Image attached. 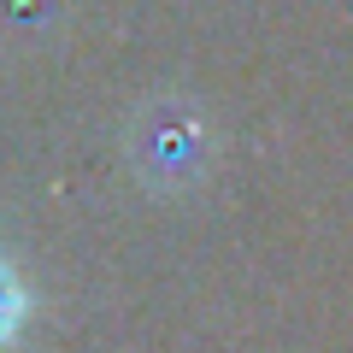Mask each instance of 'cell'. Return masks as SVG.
<instances>
[{"label":"cell","mask_w":353,"mask_h":353,"mask_svg":"<svg viewBox=\"0 0 353 353\" xmlns=\"http://www.w3.org/2000/svg\"><path fill=\"white\" fill-rule=\"evenodd\" d=\"M24 283H18V271L6 259H0V347H6V341L18 336V324H24Z\"/></svg>","instance_id":"obj_1"}]
</instances>
